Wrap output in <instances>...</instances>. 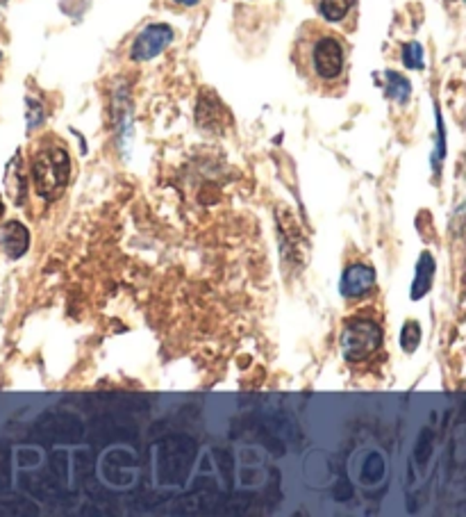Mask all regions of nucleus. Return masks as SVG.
<instances>
[{"label":"nucleus","instance_id":"1","mask_svg":"<svg viewBox=\"0 0 466 517\" xmlns=\"http://www.w3.org/2000/svg\"><path fill=\"white\" fill-rule=\"evenodd\" d=\"M348 43L324 21H305L292 46V62L317 94L340 96L348 85Z\"/></svg>","mask_w":466,"mask_h":517},{"label":"nucleus","instance_id":"2","mask_svg":"<svg viewBox=\"0 0 466 517\" xmlns=\"http://www.w3.org/2000/svg\"><path fill=\"white\" fill-rule=\"evenodd\" d=\"M32 182L42 198H57L69 185L71 153L57 135H43L32 150Z\"/></svg>","mask_w":466,"mask_h":517},{"label":"nucleus","instance_id":"3","mask_svg":"<svg viewBox=\"0 0 466 517\" xmlns=\"http://www.w3.org/2000/svg\"><path fill=\"white\" fill-rule=\"evenodd\" d=\"M341 356L348 363H364L371 360L382 347V328L373 317L355 315L344 321V331L340 337Z\"/></svg>","mask_w":466,"mask_h":517},{"label":"nucleus","instance_id":"4","mask_svg":"<svg viewBox=\"0 0 466 517\" xmlns=\"http://www.w3.org/2000/svg\"><path fill=\"white\" fill-rule=\"evenodd\" d=\"M175 33L173 27L166 23H150L134 37L133 46H130V58L134 62H149V59L157 58L159 53H164L173 42Z\"/></svg>","mask_w":466,"mask_h":517},{"label":"nucleus","instance_id":"5","mask_svg":"<svg viewBox=\"0 0 466 517\" xmlns=\"http://www.w3.org/2000/svg\"><path fill=\"white\" fill-rule=\"evenodd\" d=\"M376 269L366 262H353L344 269V276H341V294L346 299H364L376 289Z\"/></svg>","mask_w":466,"mask_h":517},{"label":"nucleus","instance_id":"6","mask_svg":"<svg viewBox=\"0 0 466 517\" xmlns=\"http://www.w3.org/2000/svg\"><path fill=\"white\" fill-rule=\"evenodd\" d=\"M312 5L321 21L328 26H340L344 30L355 27L360 0H312Z\"/></svg>","mask_w":466,"mask_h":517},{"label":"nucleus","instance_id":"7","mask_svg":"<svg viewBox=\"0 0 466 517\" xmlns=\"http://www.w3.org/2000/svg\"><path fill=\"white\" fill-rule=\"evenodd\" d=\"M0 244L10 258H21L30 246V233L19 221H7L3 235H0Z\"/></svg>","mask_w":466,"mask_h":517},{"label":"nucleus","instance_id":"8","mask_svg":"<svg viewBox=\"0 0 466 517\" xmlns=\"http://www.w3.org/2000/svg\"><path fill=\"white\" fill-rule=\"evenodd\" d=\"M432 278H435V258L425 251V253H421L419 265H416V278H414L412 289H409V297H412L414 301L424 299L425 294L430 292Z\"/></svg>","mask_w":466,"mask_h":517},{"label":"nucleus","instance_id":"9","mask_svg":"<svg viewBox=\"0 0 466 517\" xmlns=\"http://www.w3.org/2000/svg\"><path fill=\"white\" fill-rule=\"evenodd\" d=\"M387 94L396 103H408L412 96V85L405 75L396 73V71H387Z\"/></svg>","mask_w":466,"mask_h":517},{"label":"nucleus","instance_id":"10","mask_svg":"<svg viewBox=\"0 0 466 517\" xmlns=\"http://www.w3.org/2000/svg\"><path fill=\"white\" fill-rule=\"evenodd\" d=\"M421 342V328L416 321H408L403 326V333H401V347L405 353H414Z\"/></svg>","mask_w":466,"mask_h":517},{"label":"nucleus","instance_id":"11","mask_svg":"<svg viewBox=\"0 0 466 517\" xmlns=\"http://www.w3.org/2000/svg\"><path fill=\"white\" fill-rule=\"evenodd\" d=\"M403 62L408 69H424V49H421V43L416 42L405 43Z\"/></svg>","mask_w":466,"mask_h":517},{"label":"nucleus","instance_id":"12","mask_svg":"<svg viewBox=\"0 0 466 517\" xmlns=\"http://www.w3.org/2000/svg\"><path fill=\"white\" fill-rule=\"evenodd\" d=\"M171 3H175V5H180V7H194V5H198L201 0H171Z\"/></svg>","mask_w":466,"mask_h":517}]
</instances>
